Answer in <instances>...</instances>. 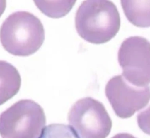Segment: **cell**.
I'll return each mask as SVG.
<instances>
[{
    "instance_id": "1",
    "label": "cell",
    "mask_w": 150,
    "mask_h": 138,
    "mask_svg": "<svg viewBox=\"0 0 150 138\" xmlns=\"http://www.w3.org/2000/svg\"><path fill=\"white\" fill-rule=\"evenodd\" d=\"M75 28L79 36L89 43H107L117 35L121 18L110 0H85L77 10Z\"/></svg>"
},
{
    "instance_id": "2",
    "label": "cell",
    "mask_w": 150,
    "mask_h": 138,
    "mask_svg": "<svg viewBox=\"0 0 150 138\" xmlns=\"http://www.w3.org/2000/svg\"><path fill=\"white\" fill-rule=\"evenodd\" d=\"M45 40V30L39 18L25 11L11 14L0 28L4 49L16 56H29L37 52Z\"/></svg>"
},
{
    "instance_id": "3",
    "label": "cell",
    "mask_w": 150,
    "mask_h": 138,
    "mask_svg": "<svg viewBox=\"0 0 150 138\" xmlns=\"http://www.w3.org/2000/svg\"><path fill=\"white\" fill-rule=\"evenodd\" d=\"M46 125L42 107L36 102L23 99L0 115L2 138H38Z\"/></svg>"
},
{
    "instance_id": "4",
    "label": "cell",
    "mask_w": 150,
    "mask_h": 138,
    "mask_svg": "<svg viewBox=\"0 0 150 138\" xmlns=\"http://www.w3.org/2000/svg\"><path fill=\"white\" fill-rule=\"evenodd\" d=\"M68 120L78 138H106L112 127L104 105L90 97L81 99L72 106Z\"/></svg>"
},
{
    "instance_id": "5",
    "label": "cell",
    "mask_w": 150,
    "mask_h": 138,
    "mask_svg": "<svg viewBox=\"0 0 150 138\" xmlns=\"http://www.w3.org/2000/svg\"><path fill=\"white\" fill-rule=\"evenodd\" d=\"M150 43L140 36L127 38L122 43L118 60L122 76L134 85L145 87L150 83Z\"/></svg>"
},
{
    "instance_id": "6",
    "label": "cell",
    "mask_w": 150,
    "mask_h": 138,
    "mask_svg": "<svg viewBox=\"0 0 150 138\" xmlns=\"http://www.w3.org/2000/svg\"><path fill=\"white\" fill-rule=\"evenodd\" d=\"M105 95L116 115L128 118L148 104L150 87L134 85L123 76H115L107 83Z\"/></svg>"
},
{
    "instance_id": "7",
    "label": "cell",
    "mask_w": 150,
    "mask_h": 138,
    "mask_svg": "<svg viewBox=\"0 0 150 138\" xmlns=\"http://www.w3.org/2000/svg\"><path fill=\"white\" fill-rule=\"evenodd\" d=\"M21 85L18 70L9 63L0 60V105L16 95Z\"/></svg>"
},
{
    "instance_id": "8",
    "label": "cell",
    "mask_w": 150,
    "mask_h": 138,
    "mask_svg": "<svg viewBox=\"0 0 150 138\" xmlns=\"http://www.w3.org/2000/svg\"><path fill=\"white\" fill-rule=\"evenodd\" d=\"M121 1L124 14L131 23L139 28L150 26V0Z\"/></svg>"
},
{
    "instance_id": "9",
    "label": "cell",
    "mask_w": 150,
    "mask_h": 138,
    "mask_svg": "<svg viewBox=\"0 0 150 138\" xmlns=\"http://www.w3.org/2000/svg\"><path fill=\"white\" fill-rule=\"evenodd\" d=\"M36 7L45 15L52 18L65 16L72 10L76 0H33Z\"/></svg>"
},
{
    "instance_id": "10",
    "label": "cell",
    "mask_w": 150,
    "mask_h": 138,
    "mask_svg": "<svg viewBox=\"0 0 150 138\" xmlns=\"http://www.w3.org/2000/svg\"><path fill=\"white\" fill-rule=\"evenodd\" d=\"M38 138H78L69 125L54 124L45 127Z\"/></svg>"
},
{
    "instance_id": "11",
    "label": "cell",
    "mask_w": 150,
    "mask_h": 138,
    "mask_svg": "<svg viewBox=\"0 0 150 138\" xmlns=\"http://www.w3.org/2000/svg\"><path fill=\"white\" fill-rule=\"evenodd\" d=\"M7 6L6 0H0V17L4 14Z\"/></svg>"
},
{
    "instance_id": "12",
    "label": "cell",
    "mask_w": 150,
    "mask_h": 138,
    "mask_svg": "<svg viewBox=\"0 0 150 138\" xmlns=\"http://www.w3.org/2000/svg\"><path fill=\"white\" fill-rule=\"evenodd\" d=\"M112 138H136L129 133H119Z\"/></svg>"
}]
</instances>
